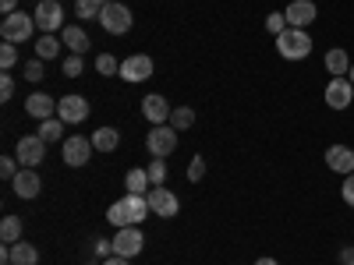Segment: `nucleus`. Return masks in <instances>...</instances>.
<instances>
[{"mask_svg":"<svg viewBox=\"0 0 354 265\" xmlns=\"http://www.w3.org/2000/svg\"><path fill=\"white\" fill-rule=\"evenodd\" d=\"M192 124H195V110H192V106H174V113H170V128L188 131Z\"/></svg>","mask_w":354,"mask_h":265,"instance_id":"bb28decb","label":"nucleus"},{"mask_svg":"<svg viewBox=\"0 0 354 265\" xmlns=\"http://www.w3.org/2000/svg\"><path fill=\"white\" fill-rule=\"evenodd\" d=\"M32 18H36V28H43V36H53L57 28H64V8H61V0H39Z\"/></svg>","mask_w":354,"mask_h":265,"instance_id":"39448f33","label":"nucleus"},{"mask_svg":"<svg viewBox=\"0 0 354 265\" xmlns=\"http://www.w3.org/2000/svg\"><path fill=\"white\" fill-rule=\"evenodd\" d=\"M103 4H113V0H103Z\"/></svg>","mask_w":354,"mask_h":265,"instance_id":"a18cd8bd","label":"nucleus"},{"mask_svg":"<svg viewBox=\"0 0 354 265\" xmlns=\"http://www.w3.org/2000/svg\"><path fill=\"white\" fill-rule=\"evenodd\" d=\"M96 71H100L103 78H110V75H121V61H113L110 53H100V57H96Z\"/></svg>","mask_w":354,"mask_h":265,"instance_id":"cd10ccee","label":"nucleus"},{"mask_svg":"<svg viewBox=\"0 0 354 265\" xmlns=\"http://www.w3.org/2000/svg\"><path fill=\"white\" fill-rule=\"evenodd\" d=\"M64 50V39H57V36H39L36 39V57L39 61H53V57H61Z\"/></svg>","mask_w":354,"mask_h":265,"instance_id":"b1692460","label":"nucleus"},{"mask_svg":"<svg viewBox=\"0 0 354 265\" xmlns=\"http://www.w3.org/2000/svg\"><path fill=\"white\" fill-rule=\"evenodd\" d=\"M142 113H145V121H149L153 128L156 124H170V113H174V106L160 96V92H149L142 99Z\"/></svg>","mask_w":354,"mask_h":265,"instance_id":"2eb2a0df","label":"nucleus"},{"mask_svg":"<svg viewBox=\"0 0 354 265\" xmlns=\"http://www.w3.org/2000/svg\"><path fill=\"white\" fill-rule=\"evenodd\" d=\"M103 265H131V258H121V255H110V258H103Z\"/></svg>","mask_w":354,"mask_h":265,"instance_id":"a19ab883","label":"nucleus"},{"mask_svg":"<svg viewBox=\"0 0 354 265\" xmlns=\"http://www.w3.org/2000/svg\"><path fill=\"white\" fill-rule=\"evenodd\" d=\"M177 128H170V124H156L149 135H145V149H149L156 159H167L174 149H177Z\"/></svg>","mask_w":354,"mask_h":265,"instance_id":"20e7f679","label":"nucleus"},{"mask_svg":"<svg viewBox=\"0 0 354 265\" xmlns=\"http://www.w3.org/2000/svg\"><path fill=\"white\" fill-rule=\"evenodd\" d=\"M149 209L160 216V219H170V216H177L181 213V202H177V195L174 191H167V188H149Z\"/></svg>","mask_w":354,"mask_h":265,"instance_id":"9b49d317","label":"nucleus"},{"mask_svg":"<svg viewBox=\"0 0 354 265\" xmlns=\"http://www.w3.org/2000/svg\"><path fill=\"white\" fill-rule=\"evenodd\" d=\"M43 64H46V61H39V57H36V61H28V64L21 68L25 81H32V85H36V81H43V75H46V68H43Z\"/></svg>","mask_w":354,"mask_h":265,"instance_id":"7c9ffc66","label":"nucleus"},{"mask_svg":"<svg viewBox=\"0 0 354 265\" xmlns=\"http://www.w3.org/2000/svg\"><path fill=\"white\" fill-rule=\"evenodd\" d=\"M326 166L333 173H340V177L354 173V149H351V145H330V149H326Z\"/></svg>","mask_w":354,"mask_h":265,"instance_id":"f3484780","label":"nucleus"},{"mask_svg":"<svg viewBox=\"0 0 354 265\" xmlns=\"http://www.w3.org/2000/svg\"><path fill=\"white\" fill-rule=\"evenodd\" d=\"M75 11H78V18H85V21H88V18H100L103 0H78V8H75Z\"/></svg>","mask_w":354,"mask_h":265,"instance_id":"c756f323","label":"nucleus"},{"mask_svg":"<svg viewBox=\"0 0 354 265\" xmlns=\"http://www.w3.org/2000/svg\"><path fill=\"white\" fill-rule=\"evenodd\" d=\"M110 36H124L128 28H131V11H128V4H103V11H100V18H96Z\"/></svg>","mask_w":354,"mask_h":265,"instance_id":"423d86ee","label":"nucleus"},{"mask_svg":"<svg viewBox=\"0 0 354 265\" xmlns=\"http://www.w3.org/2000/svg\"><path fill=\"white\" fill-rule=\"evenodd\" d=\"M11 265H39V251L28 241H18L11 244Z\"/></svg>","mask_w":354,"mask_h":265,"instance_id":"5701e85b","label":"nucleus"},{"mask_svg":"<svg viewBox=\"0 0 354 265\" xmlns=\"http://www.w3.org/2000/svg\"><path fill=\"white\" fill-rule=\"evenodd\" d=\"M117 78H124V81H131V85L149 81V78H153V57H145V53H131L128 61H121V75H117Z\"/></svg>","mask_w":354,"mask_h":265,"instance_id":"6e6552de","label":"nucleus"},{"mask_svg":"<svg viewBox=\"0 0 354 265\" xmlns=\"http://www.w3.org/2000/svg\"><path fill=\"white\" fill-rule=\"evenodd\" d=\"M340 195H344V202L354 209V173H347V177H344V188H340Z\"/></svg>","mask_w":354,"mask_h":265,"instance_id":"4c0bfd02","label":"nucleus"},{"mask_svg":"<svg viewBox=\"0 0 354 265\" xmlns=\"http://www.w3.org/2000/svg\"><path fill=\"white\" fill-rule=\"evenodd\" d=\"M277 53L283 61H305L312 53V36L308 28H287V32L277 36Z\"/></svg>","mask_w":354,"mask_h":265,"instance_id":"f03ea898","label":"nucleus"},{"mask_svg":"<svg viewBox=\"0 0 354 265\" xmlns=\"http://www.w3.org/2000/svg\"><path fill=\"white\" fill-rule=\"evenodd\" d=\"M0 177H4V181H15L18 177V159H11V156L0 159Z\"/></svg>","mask_w":354,"mask_h":265,"instance_id":"c9c22d12","label":"nucleus"},{"mask_svg":"<svg viewBox=\"0 0 354 265\" xmlns=\"http://www.w3.org/2000/svg\"><path fill=\"white\" fill-rule=\"evenodd\" d=\"M32 32H36V18L25 14V11L4 14V21H0V36H4V43H28Z\"/></svg>","mask_w":354,"mask_h":265,"instance_id":"7ed1b4c3","label":"nucleus"},{"mask_svg":"<svg viewBox=\"0 0 354 265\" xmlns=\"http://www.w3.org/2000/svg\"><path fill=\"white\" fill-rule=\"evenodd\" d=\"M337 258H340V265L354 262V248H340V255H337Z\"/></svg>","mask_w":354,"mask_h":265,"instance_id":"79ce46f5","label":"nucleus"},{"mask_svg":"<svg viewBox=\"0 0 354 265\" xmlns=\"http://www.w3.org/2000/svg\"><path fill=\"white\" fill-rule=\"evenodd\" d=\"M326 71H330V78H347V71H351L347 50H340V46H330L326 50Z\"/></svg>","mask_w":354,"mask_h":265,"instance_id":"aec40b11","label":"nucleus"},{"mask_svg":"<svg viewBox=\"0 0 354 265\" xmlns=\"http://www.w3.org/2000/svg\"><path fill=\"white\" fill-rule=\"evenodd\" d=\"M0 241L4 244H18L21 241V216H4L0 219Z\"/></svg>","mask_w":354,"mask_h":265,"instance_id":"393cba45","label":"nucleus"},{"mask_svg":"<svg viewBox=\"0 0 354 265\" xmlns=\"http://www.w3.org/2000/svg\"><path fill=\"white\" fill-rule=\"evenodd\" d=\"M15 159L28 170H36L43 159H46V141L39 135H21L18 138V149H15Z\"/></svg>","mask_w":354,"mask_h":265,"instance_id":"0eeeda50","label":"nucleus"},{"mask_svg":"<svg viewBox=\"0 0 354 265\" xmlns=\"http://www.w3.org/2000/svg\"><path fill=\"white\" fill-rule=\"evenodd\" d=\"M205 177V159L202 156H192V163H188V181L195 184V181H202Z\"/></svg>","mask_w":354,"mask_h":265,"instance_id":"f704fd0d","label":"nucleus"},{"mask_svg":"<svg viewBox=\"0 0 354 265\" xmlns=\"http://www.w3.org/2000/svg\"><path fill=\"white\" fill-rule=\"evenodd\" d=\"M15 64H18V43H4L0 46V68L11 71Z\"/></svg>","mask_w":354,"mask_h":265,"instance_id":"2f4dec72","label":"nucleus"},{"mask_svg":"<svg viewBox=\"0 0 354 265\" xmlns=\"http://www.w3.org/2000/svg\"><path fill=\"white\" fill-rule=\"evenodd\" d=\"M255 265H280V262H277V258H259Z\"/></svg>","mask_w":354,"mask_h":265,"instance_id":"37998d69","label":"nucleus"},{"mask_svg":"<svg viewBox=\"0 0 354 265\" xmlns=\"http://www.w3.org/2000/svg\"><path fill=\"white\" fill-rule=\"evenodd\" d=\"M61 39H64V46H68L71 53H85L88 46H93V43H88V32H85L82 25H64V28H61Z\"/></svg>","mask_w":354,"mask_h":265,"instance_id":"6ab92c4d","label":"nucleus"},{"mask_svg":"<svg viewBox=\"0 0 354 265\" xmlns=\"http://www.w3.org/2000/svg\"><path fill=\"white\" fill-rule=\"evenodd\" d=\"M61 71H64V78H78V75L85 71V61H82V53H71V57H64Z\"/></svg>","mask_w":354,"mask_h":265,"instance_id":"c85d7f7f","label":"nucleus"},{"mask_svg":"<svg viewBox=\"0 0 354 265\" xmlns=\"http://www.w3.org/2000/svg\"><path fill=\"white\" fill-rule=\"evenodd\" d=\"M347 81H351V85H354V64H351V71H347Z\"/></svg>","mask_w":354,"mask_h":265,"instance_id":"c03bdc74","label":"nucleus"},{"mask_svg":"<svg viewBox=\"0 0 354 265\" xmlns=\"http://www.w3.org/2000/svg\"><path fill=\"white\" fill-rule=\"evenodd\" d=\"M124 188L131 191V195H149V188H153V181H149V170H128V177H124Z\"/></svg>","mask_w":354,"mask_h":265,"instance_id":"412c9836","label":"nucleus"},{"mask_svg":"<svg viewBox=\"0 0 354 265\" xmlns=\"http://www.w3.org/2000/svg\"><path fill=\"white\" fill-rule=\"evenodd\" d=\"M287 18H283V11H273L270 18H266V32H270V36H280V32H287Z\"/></svg>","mask_w":354,"mask_h":265,"instance_id":"473e14b6","label":"nucleus"},{"mask_svg":"<svg viewBox=\"0 0 354 265\" xmlns=\"http://www.w3.org/2000/svg\"><path fill=\"white\" fill-rule=\"evenodd\" d=\"M25 113L36 117V121H50V117L57 113V99L46 96V92H32V96L25 99Z\"/></svg>","mask_w":354,"mask_h":265,"instance_id":"a211bd4d","label":"nucleus"},{"mask_svg":"<svg viewBox=\"0 0 354 265\" xmlns=\"http://www.w3.org/2000/svg\"><path fill=\"white\" fill-rule=\"evenodd\" d=\"M283 18H287L290 28H308V25L319 18V8L312 4V0H290L287 11H283Z\"/></svg>","mask_w":354,"mask_h":265,"instance_id":"4468645a","label":"nucleus"},{"mask_svg":"<svg viewBox=\"0 0 354 265\" xmlns=\"http://www.w3.org/2000/svg\"><path fill=\"white\" fill-rule=\"evenodd\" d=\"M142 248H145V237H142L138 226H121V230H117V237H113V255L135 258Z\"/></svg>","mask_w":354,"mask_h":265,"instance_id":"9d476101","label":"nucleus"},{"mask_svg":"<svg viewBox=\"0 0 354 265\" xmlns=\"http://www.w3.org/2000/svg\"><path fill=\"white\" fill-rule=\"evenodd\" d=\"M0 11H4V14H15V11H18V0H0Z\"/></svg>","mask_w":354,"mask_h":265,"instance_id":"ea45409f","label":"nucleus"},{"mask_svg":"<svg viewBox=\"0 0 354 265\" xmlns=\"http://www.w3.org/2000/svg\"><path fill=\"white\" fill-rule=\"evenodd\" d=\"M347 265H354V262H347Z\"/></svg>","mask_w":354,"mask_h":265,"instance_id":"49530a36","label":"nucleus"},{"mask_svg":"<svg viewBox=\"0 0 354 265\" xmlns=\"http://www.w3.org/2000/svg\"><path fill=\"white\" fill-rule=\"evenodd\" d=\"M322 99H326L330 110H347L351 99H354V85H351L347 78H330V85H326V92H322Z\"/></svg>","mask_w":354,"mask_h":265,"instance_id":"ddd939ff","label":"nucleus"},{"mask_svg":"<svg viewBox=\"0 0 354 265\" xmlns=\"http://www.w3.org/2000/svg\"><path fill=\"white\" fill-rule=\"evenodd\" d=\"M145 170H149V181H153V188H163V181H167V163H163V159H153Z\"/></svg>","mask_w":354,"mask_h":265,"instance_id":"72a5a7b5","label":"nucleus"},{"mask_svg":"<svg viewBox=\"0 0 354 265\" xmlns=\"http://www.w3.org/2000/svg\"><path fill=\"white\" fill-rule=\"evenodd\" d=\"M96 255L100 258H110L113 255V241H96Z\"/></svg>","mask_w":354,"mask_h":265,"instance_id":"58836bf2","label":"nucleus"},{"mask_svg":"<svg viewBox=\"0 0 354 265\" xmlns=\"http://www.w3.org/2000/svg\"><path fill=\"white\" fill-rule=\"evenodd\" d=\"M117 145H121V131L117 128H100L93 135V149H100V153H113Z\"/></svg>","mask_w":354,"mask_h":265,"instance_id":"4be33fe9","label":"nucleus"},{"mask_svg":"<svg viewBox=\"0 0 354 265\" xmlns=\"http://www.w3.org/2000/svg\"><path fill=\"white\" fill-rule=\"evenodd\" d=\"M11 188H15V195H18V198L32 202V198H36V195L43 191V181H39V173H36V170L21 166V170H18V177L11 181Z\"/></svg>","mask_w":354,"mask_h":265,"instance_id":"dca6fc26","label":"nucleus"},{"mask_svg":"<svg viewBox=\"0 0 354 265\" xmlns=\"http://www.w3.org/2000/svg\"><path fill=\"white\" fill-rule=\"evenodd\" d=\"M88 99L85 96H64V99H57V117H61L64 124H82L85 117H88Z\"/></svg>","mask_w":354,"mask_h":265,"instance_id":"f8f14e48","label":"nucleus"},{"mask_svg":"<svg viewBox=\"0 0 354 265\" xmlns=\"http://www.w3.org/2000/svg\"><path fill=\"white\" fill-rule=\"evenodd\" d=\"M11 96H15V78L4 71V78H0V99H4V103H11Z\"/></svg>","mask_w":354,"mask_h":265,"instance_id":"e433bc0d","label":"nucleus"},{"mask_svg":"<svg viewBox=\"0 0 354 265\" xmlns=\"http://www.w3.org/2000/svg\"><path fill=\"white\" fill-rule=\"evenodd\" d=\"M153 209H149V198L145 195H124V198H117L110 209H106V223L110 226H138L145 216H149Z\"/></svg>","mask_w":354,"mask_h":265,"instance_id":"f257e3e1","label":"nucleus"},{"mask_svg":"<svg viewBox=\"0 0 354 265\" xmlns=\"http://www.w3.org/2000/svg\"><path fill=\"white\" fill-rule=\"evenodd\" d=\"M46 145L50 141H61L64 138V121H61V117H50V121H39V131H36Z\"/></svg>","mask_w":354,"mask_h":265,"instance_id":"a878e982","label":"nucleus"},{"mask_svg":"<svg viewBox=\"0 0 354 265\" xmlns=\"http://www.w3.org/2000/svg\"><path fill=\"white\" fill-rule=\"evenodd\" d=\"M61 156H64V163H68V166H85L88 159H93V138H82V135L64 138Z\"/></svg>","mask_w":354,"mask_h":265,"instance_id":"1a4fd4ad","label":"nucleus"}]
</instances>
